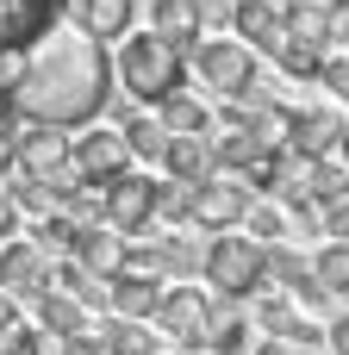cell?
Listing matches in <instances>:
<instances>
[{
	"mask_svg": "<svg viewBox=\"0 0 349 355\" xmlns=\"http://www.w3.org/2000/svg\"><path fill=\"white\" fill-rule=\"evenodd\" d=\"M318 81H325L337 100H349V56H325V62H318Z\"/></svg>",
	"mask_w": 349,
	"mask_h": 355,
	"instance_id": "cell-35",
	"label": "cell"
},
{
	"mask_svg": "<svg viewBox=\"0 0 349 355\" xmlns=\"http://www.w3.org/2000/svg\"><path fill=\"white\" fill-rule=\"evenodd\" d=\"M106 100H112V62H106L100 37H87L81 25H50L25 50L19 81L6 87V106L44 131L87 125Z\"/></svg>",
	"mask_w": 349,
	"mask_h": 355,
	"instance_id": "cell-1",
	"label": "cell"
},
{
	"mask_svg": "<svg viewBox=\"0 0 349 355\" xmlns=\"http://www.w3.org/2000/svg\"><path fill=\"white\" fill-rule=\"evenodd\" d=\"M37 331L62 343V337H75V331H87V312H81V306H75L69 293H56V287H50V293L37 300Z\"/></svg>",
	"mask_w": 349,
	"mask_h": 355,
	"instance_id": "cell-18",
	"label": "cell"
},
{
	"mask_svg": "<svg viewBox=\"0 0 349 355\" xmlns=\"http://www.w3.org/2000/svg\"><path fill=\"white\" fill-rule=\"evenodd\" d=\"M156 218H194V187H181V181L156 187Z\"/></svg>",
	"mask_w": 349,
	"mask_h": 355,
	"instance_id": "cell-30",
	"label": "cell"
},
{
	"mask_svg": "<svg viewBox=\"0 0 349 355\" xmlns=\"http://www.w3.org/2000/svg\"><path fill=\"white\" fill-rule=\"evenodd\" d=\"M50 287H56V293H69L75 306H106V281H100V275H87V268H81V262H69V256L50 268Z\"/></svg>",
	"mask_w": 349,
	"mask_h": 355,
	"instance_id": "cell-19",
	"label": "cell"
},
{
	"mask_svg": "<svg viewBox=\"0 0 349 355\" xmlns=\"http://www.w3.org/2000/svg\"><path fill=\"white\" fill-rule=\"evenodd\" d=\"M131 12H137V0H81V31L87 37H125V25H131Z\"/></svg>",
	"mask_w": 349,
	"mask_h": 355,
	"instance_id": "cell-23",
	"label": "cell"
},
{
	"mask_svg": "<svg viewBox=\"0 0 349 355\" xmlns=\"http://www.w3.org/2000/svg\"><path fill=\"white\" fill-rule=\"evenodd\" d=\"M100 218H106L119 237H137V231H150V218H156V181L125 168L119 181H106V187H100Z\"/></svg>",
	"mask_w": 349,
	"mask_h": 355,
	"instance_id": "cell-5",
	"label": "cell"
},
{
	"mask_svg": "<svg viewBox=\"0 0 349 355\" xmlns=\"http://www.w3.org/2000/svg\"><path fill=\"white\" fill-rule=\"evenodd\" d=\"M244 225H250V237H256V243L269 250L275 237H287V206H256V200H250V212H244Z\"/></svg>",
	"mask_w": 349,
	"mask_h": 355,
	"instance_id": "cell-29",
	"label": "cell"
},
{
	"mask_svg": "<svg viewBox=\"0 0 349 355\" xmlns=\"http://www.w3.org/2000/svg\"><path fill=\"white\" fill-rule=\"evenodd\" d=\"M106 306L119 312V318H156V306H162V281L156 275H144V268H119L112 281H106Z\"/></svg>",
	"mask_w": 349,
	"mask_h": 355,
	"instance_id": "cell-13",
	"label": "cell"
},
{
	"mask_svg": "<svg viewBox=\"0 0 349 355\" xmlns=\"http://www.w3.org/2000/svg\"><path fill=\"white\" fill-rule=\"evenodd\" d=\"M325 343H331L337 355H349V312L337 318V324H331V331H325Z\"/></svg>",
	"mask_w": 349,
	"mask_h": 355,
	"instance_id": "cell-40",
	"label": "cell"
},
{
	"mask_svg": "<svg viewBox=\"0 0 349 355\" xmlns=\"http://www.w3.org/2000/svg\"><path fill=\"white\" fill-rule=\"evenodd\" d=\"M119 81H125V94H131L137 106H162L169 94H181V81H187V56H181L169 37H156V31L125 37Z\"/></svg>",
	"mask_w": 349,
	"mask_h": 355,
	"instance_id": "cell-2",
	"label": "cell"
},
{
	"mask_svg": "<svg viewBox=\"0 0 349 355\" xmlns=\"http://www.w3.org/2000/svg\"><path fill=\"white\" fill-rule=\"evenodd\" d=\"M343 6H349V0H343Z\"/></svg>",
	"mask_w": 349,
	"mask_h": 355,
	"instance_id": "cell-46",
	"label": "cell"
},
{
	"mask_svg": "<svg viewBox=\"0 0 349 355\" xmlns=\"http://www.w3.org/2000/svg\"><path fill=\"white\" fill-rule=\"evenodd\" d=\"M331 25H337V37H343V44H349V6H343V0L331 6ZM343 56H349V50H343Z\"/></svg>",
	"mask_w": 349,
	"mask_h": 355,
	"instance_id": "cell-43",
	"label": "cell"
},
{
	"mask_svg": "<svg viewBox=\"0 0 349 355\" xmlns=\"http://www.w3.org/2000/svg\"><path fill=\"white\" fill-rule=\"evenodd\" d=\"M0 287L6 300H44L50 293V262L31 250V243H0Z\"/></svg>",
	"mask_w": 349,
	"mask_h": 355,
	"instance_id": "cell-9",
	"label": "cell"
},
{
	"mask_svg": "<svg viewBox=\"0 0 349 355\" xmlns=\"http://www.w3.org/2000/svg\"><path fill=\"white\" fill-rule=\"evenodd\" d=\"M69 262H81V268L100 275V281H112V275L125 268V237H119L112 225H75V250H69Z\"/></svg>",
	"mask_w": 349,
	"mask_h": 355,
	"instance_id": "cell-12",
	"label": "cell"
},
{
	"mask_svg": "<svg viewBox=\"0 0 349 355\" xmlns=\"http://www.w3.org/2000/svg\"><path fill=\"white\" fill-rule=\"evenodd\" d=\"M0 175H12V125H0Z\"/></svg>",
	"mask_w": 349,
	"mask_h": 355,
	"instance_id": "cell-42",
	"label": "cell"
},
{
	"mask_svg": "<svg viewBox=\"0 0 349 355\" xmlns=\"http://www.w3.org/2000/svg\"><path fill=\"white\" fill-rule=\"evenodd\" d=\"M256 355H312V349H300V343H287V337H262Z\"/></svg>",
	"mask_w": 349,
	"mask_h": 355,
	"instance_id": "cell-39",
	"label": "cell"
},
{
	"mask_svg": "<svg viewBox=\"0 0 349 355\" xmlns=\"http://www.w3.org/2000/svg\"><path fill=\"white\" fill-rule=\"evenodd\" d=\"M150 19H156L150 31H156V37H169V44H175L181 56L194 50V31H200V25H194V12H187V0H150Z\"/></svg>",
	"mask_w": 349,
	"mask_h": 355,
	"instance_id": "cell-20",
	"label": "cell"
},
{
	"mask_svg": "<svg viewBox=\"0 0 349 355\" xmlns=\"http://www.w3.org/2000/svg\"><path fill=\"white\" fill-rule=\"evenodd\" d=\"M256 318H262V331H269V337H287V331H293V300H262V306H256Z\"/></svg>",
	"mask_w": 349,
	"mask_h": 355,
	"instance_id": "cell-32",
	"label": "cell"
},
{
	"mask_svg": "<svg viewBox=\"0 0 349 355\" xmlns=\"http://www.w3.org/2000/svg\"><path fill=\"white\" fill-rule=\"evenodd\" d=\"M119 137H125V156H137V162H162L169 156V131L156 119H144V112H131Z\"/></svg>",
	"mask_w": 349,
	"mask_h": 355,
	"instance_id": "cell-22",
	"label": "cell"
},
{
	"mask_svg": "<svg viewBox=\"0 0 349 355\" xmlns=\"http://www.w3.org/2000/svg\"><path fill=\"white\" fill-rule=\"evenodd\" d=\"M156 125H162L169 137H206V106H200L194 94H169L162 112H156Z\"/></svg>",
	"mask_w": 349,
	"mask_h": 355,
	"instance_id": "cell-21",
	"label": "cell"
},
{
	"mask_svg": "<svg viewBox=\"0 0 349 355\" xmlns=\"http://www.w3.org/2000/svg\"><path fill=\"white\" fill-rule=\"evenodd\" d=\"M187 62H194V75H200L206 87H219V94H231V100H244V94L256 87V50H244L237 37L194 44V50H187Z\"/></svg>",
	"mask_w": 349,
	"mask_h": 355,
	"instance_id": "cell-4",
	"label": "cell"
},
{
	"mask_svg": "<svg viewBox=\"0 0 349 355\" xmlns=\"http://www.w3.org/2000/svg\"><path fill=\"white\" fill-rule=\"evenodd\" d=\"M312 281L337 300V293H349V243H325L318 250V262H312Z\"/></svg>",
	"mask_w": 349,
	"mask_h": 355,
	"instance_id": "cell-24",
	"label": "cell"
},
{
	"mask_svg": "<svg viewBox=\"0 0 349 355\" xmlns=\"http://www.w3.org/2000/svg\"><path fill=\"white\" fill-rule=\"evenodd\" d=\"M100 337H106V349H112V355H156L150 331H144L137 318H112V324H100Z\"/></svg>",
	"mask_w": 349,
	"mask_h": 355,
	"instance_id": "cell-26",
	"label": "cell"
},
{
	"mask_svg": "<svg viewBox=\"0 0 349 355\" xmlns=\"http://www.w3.org/2000/svg\"><path fill=\"white\" fill-rule=\"evenodd\" d=\"M187 355H219V349H187Z\"/></svg>",
	"mask_w": 349,
	"mask_h": 355,
	"instance_id": "cell-45",
	"label": "cell"
},
{
	"mask_svg": "<svg viewBox=\"0 0 349 355\" xmlns=\"http://www.w3.org/2000/svg\"><path fill=\"white\" fill-rule=\"evenodd\" d=\"M156 324H162L169 337H181L187 349H200V343H206V293H200V287H175V293H162Z\"/></svg>",
	"mask_w": 349,
	"mask_h": 355,
	"instance_id": "cell-14",
	"label": "cell"
},
{
	"mask_svg": "<svg viewBox=\"0 0 349 355\" xmlns=\"http://www.w3.org/2000/svg\"><path fill=\"white\" fill-rule=\"evenodd\" d=\"M269 281H281V287L293 293V287H306V281H312V262H306V256H293V250H281V243H269Z\"/></svg>",
	"mask_w": 349,
	"mask_h": 355,
	"instance_id": "cell-27",
	"label": "cell"
},
{
	"mask_svg": "<svg viewBox=\"0 0 349 355\" xmlns=\"http://www.w3.org/2000/svg\"><path fill=\"white\" fill-rule=\"evenodd\" d=\"M12 331H19V300L0 293V337H12Z\"/></svg>",
	"mask_w": 349,
	"mask_h": 355,
	"instance_id": "cell-41",
	"label": "cell"
},
{
	"mask_svg": "<svg viewBox=\"0 0 349 355\" xmlns=\"http://www.w3.org/2000/svg\"><path fill=\"white\" fill-rule=\"evenodd\" d=\"M6 193H12V206H19V212L50 218V193H44V181H25V175H19V187H6Z\"/></svg>",
	"mask_w": 349,
	"mask_h": 355,
	"instance_id": "cell-31",
	"label": "cell"
},
{
	"mask_svg": "<svg viewBox=\"0 0 349 355\" xmlns=\"http://www.w3.org/2000/svg\"><path fill=\"white\" fill-rule=\"evenodd\" d=\"M200 268H206V287H212L219 300H237V306H244V300L269 281V250H262L256 237H231V231H225V237L206 243V262H200Z\"/></svg>",
	"mask_w": 349,
	"mask_h": 355,
	"instance_id": "cell-3",
	"label": "cell"
},
{
	"mask_svg": "<svg viewBox=\"0 0 349 355\" xmlns=\"http://www.w3.org/2000/svg\"><path fill=\"white\" fill-rule=\"evenodd\" d=\"M62 6H69V0H0V56L31 50V44L56 25Z\"/></svg>",
	"mask_w": 349,
	"mask_h": 355,
	"instance_id": "cell-7",
	"label": "cell"
},
{
	"mask_svg": "<svg viewBox=\"0 0 349 355\" xmlns=\"http://www.w3.org/2000/svg\"><path fill=\"white\" fill-rule=\"evenodd\" d=\"M325 237H331V243H349V200L325 206Z\"/></svg>",
	"mask_w": 349,
	"mask_h": 355,
	"instance_id": "cell-37",
	"label": "cell"
},
{
	"mask_svg": "<svg viewBox=\"0 0 349 355\" xmlns=\"http://www.w3.org/2000/svg\"><path fill=\"white\" fill-rule=\"evenodd\" d=\"M231 25L244 31V37H237L244 50H281V37H287V25H281V6H275V0H237Z\"/></svg>",
	"mask_w": 349,
	"mask_h": 355,
	"instance_id": "cell-15",
	"label": "cell"
},
{
	"mask_svg": "<svg viewBox=\"0 0 349 355\" xmlns=\"http://www.w3.org/2000/svg\"><path fill=\"white\" fill-rule=\"evenodd\" d=\"M162 168H169L181 187H200V181H212V175H219L212 137H169V156H162Z\"/></svg>",
	"mask_w": 349,
	"mask_h": 355,
	"instance_id": "cell-16",
	"label": "cell"
},
{
	"mask_svg": "<svg viewBox=\"0 0 349 355\" xmlns=\"http://www.w3.org/2000/svg\"><path fill=\"white\" fill-rule=\"evenodd\" d=\"M62 355H112V349L100 331H75V337H62Z\"/></svg>",
	"mask_w": 349,
	"mask_h": 355,
	"instance_id": "cell-36",
	"label": "cell"
},
{
	"mask_svg": "<svg viewBox=\"0 0 349 355\" xmlns=\"http://www.w3.org/2000/svg\"><path fill=\"white\" fill-rule=\"evenodd\" d=\"M275 56H281V69H287V75H300V81H318V62H325L331 50H312V44H293V37H281V50H275Z\"/></svg>",
	"mask_w": 349,
	"mask_h": 355,
	"instance_id": "cell-28",
	"label": "cell"
},
{
	"mask_svg": "<svg viewBox=\"0 0 349 355\" xmlns=\"http://www.w3.org/2000/svg\"><path fill=\"white\" fill-rule=\"evenodd\" d=\"M281 25H287V37H293V44H312V50H331V44H337L331 6H318V0H293V6L281 12Z\"/></svg>",
	"mask_w": 349,
	"mask_h": 355,
	"instance_id": "cell-17",
	"label": "cell"
},
{
	"mask_svg": "<svg viewBox=\"0 0 349 355\" xmlns=\"http://www.w3.org/2000/svg\"><path fill=\"white\" fill-rule=\"evenodd\" d=\"M19 237V206H12V193H0V243H12Z\"/></svg>",
	"mask_w": 349,
	"mask_h": 355,
	"instance_id": "cell-38",
	"label": "cell"
},
{
	"mask_svg": "<svg viewBox=\"0 0 349 355\" xmlns=\"http://www.w3.org/2000/svg\"><path fill=\"white\" fill-rule=\"evenodd\" d=\"M75 225H81V218H69V212H50V218L37 225V243H31V250H37L44 262H50V256L62 262V256L75 250Z\"/></svg>",
	"mask_w": 349,
	"mask_h": 355,
	"instance_id": "cell-25",
	"label": "cell"
},
{
	"mask_svg": "<svg viewBox=\"0 0 349 355\" xmlns=\"http://www.w3.org/2000/svg\"><path fill=\"white\" fill-rule=\"evenodd\" d=\"M343 300H349V293H343Z\"/></svg>",
	"mask_w": 349,
	"mask_h": 355,
	"instance_id": "cell-47",
	"label": "cell"
},
{
	"mask_svg": "<svg viewBox=\"0 0 349 355\" xmlns=\"http://www.w3.org/2000/svg\"><path fill=\"white\" fill-rule=\"evenodd\" d=\"M244 212H250V187L237 181V175H212V181H200L194 187V225L200 231H231V225H244Z\"/></svg>",
	"mask_w": 349,
	"mask_h": 355,
	"instance_id": "cell-6",
	"label": "cell"
},
{
	"mask_svg": "<svg viewBox=\"0 0 349 355\" xmlns=\"http://www.w3.org/2000/svg\"><path fill=\"white\" fill-rule=\"evenodd\" d=\"M69 168H75L87 187L119 181V175H125V137H119V131H81V137L69 144Z\"/></svg>",
	"mask_w": 349,
	"mask_h": 355,
	"instance_id": "cell-8",
	"label": "cell"
},
{
	"mask_svg": "<svg viewBox=\"0 0 349 355\" xmlns=\"http://www.w3.org/2000/svg\"><path fill=\"white\" fill-rule=\"evenodd\" d=\"M337 156H343V168H349V125H343V144H337Z\"/></svg>",
	"mask_w": 349,
	"mask_h": 355,
	"instance_id": "cell-44",
	"label": "cell"
},
{
	"mask_svg": "<svg viewBox=\"0 0 349 355\" xmlns=\"http://www.w3.org/2000/svg\"><path fill=\"white\" fill-rule=\"evenodd\" d=\"M69 162V144L56 137V131H44V125H25V131H12V168L25 175V181H44V175H56Z\"/></svg>",
	"mask_w": 349,
	"mask_h": 355,
	"instance_id": "cell-11",
	"label": "cell"
},
{
	"mask_svg": "<svg viewBox=\"0 0 349 355\" xmlns=\"http://www.w3.org/2000/svg\"><path fill=\"white\" fill-rule=\"evenodd\" d=\"M0 355H50V337L44 331H12V337H0Z\"/></svg>",
	"mask_w": 349,
	"mask_h": 355,
	"instance_id": "cell-33",
	"label": "cell"
},
{
	"mask_svg": "<svg viewBox=\"0 0 349 355\" xmlns=\"http://www.w3.org/2000/svg\"><path fill=\"white\" fill-rule=\"evenodd\" d=\"M337 144H343V119L337 112H293L287 119V150L300 156V162H325V156H337Z\"/></svg>",
	"mask_w": 349,
	"mask_h": 355,
	"instance_id": "cell-10",
	"label": "cell"
},
{
	"mask_svg": "<svg viewBox=\"0 0 349 355\" xmlns=\"http://www.w3.org/2000/svg\"><path fill=\"white\" fill-rule=\"evenodd\" d=\"M187 12H194V25H231L237 0H187Z\"/></svg>",
	"mask_w": 349,
	"mask_h": 355,
	"instance_id": "cell-34",
	"label": "cell"
}]
</instances>
